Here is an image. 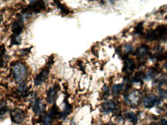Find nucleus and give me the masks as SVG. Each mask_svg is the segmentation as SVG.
I'll list each match as a JSON object with an SVG mask.
<instances>
[{
    "instance_id": "1",
    "label": "nucleus",
    "mask_w": 167,
    "mask_h": 125,
    "mask_svg": "<svg viewBox=\"0 0 167 125\" xmlns=\"http://www.w3.org/2000/svg\"><path fill=\"white\" fill-rule=\"evenodd\" d=\"M13 75L15 81L20 84L25 82L28 76V70L22 62H16L14 66Z\"/></svg>"
},
{
    "instance_id": "2",
    "label": "nucleus",
    "mask_w": 167,
    "mask_h": 125,
    "mask_svg": "<svg viewBox=\"0 0 167 125\" xmlns=\"http://www.w3.org/2000/svg\"><path fill=\"white\" fill-rule=\"evenodd\" d=\"M59 113L60 114L61 113L59 112V109L57 106H53L44 118V125H50L52 124L53 120L57 118Z\"/></svg>"
},
{
    "instance_id": "3",
    "label": "nucleus",
    "mask_w": 167,
    "mask_h": 125,
    "mask_svg": "<svg viewBox=\"0 0 167 125\" xmlns=\"http://www.w3.org/2000/svg\"><path fill=\"white\" fill-rule=\"evenodd\" d=\"M25 113L20 108H16L11 112V119L15 124H20L23 122L25 119Z\"/></svg>"
},
{
    "instance_id": "4",
    "label": "nucleus",
    "mask_w": 167,
    "mask_h": 125,
    "mask_svg": "<svg viewBox=\"0 0 167 125\" xmlns=\"http://www.w3.org/2000/svg\"><path fill=\"white\" fill-rule=\"evenodd\" d=\"M50 69L49 67L44 68L40 73L38 74L34 79V84L36 86H39L45 82L49 75Z\"/></svg>"
},
{
    "instance_id": "5",
    "label": "nucleus",
    "mask_w": 167,
    "mask_h": 125,
    "mask_svg": "<svg viewBox=\"0 0 167 125\" xmlns=\"http://www.w3.org/2000/svg\"><path fill=\"white\" fill-rule=\"evenodd\" d=\"M59 86L57 84L50 87L47 92L46 100L49 104H53L57 97V94L59 91Z\"/></svg>"
},
{
    "instance_id": "6",
    "label": "nucleus",
    "mask_w": 167,
    "mask_h": 125,
    "mask_svg": "<svg viewBox=\"0 0 167 125\" xmlns=\"http://www.w3.org/2000/svg\"><path fill=\"white\" fill-rule=\"evenodd\" d=\"M32 109L36 115H41L45 110V106L40 99L36 98L32 104Z\"/></svg>"
},
{
    "instance_id": "7",
    "label": "nucleus",
    "mask_w": 167,
    "mask_h": 125,
    "mask_svg": "<svg viewBox=\"0 0 167 125\" xmlns=\"http://www.w3.org/2000/svg\"><path fill=\"white\" fill-rule=\"evenodd\" d=\"M24 20L20 17L18 20H16L13 23L12 31L15 35L19 36L23 31V22Z\"/></svg>"
},
{
    "instance_id": "8",
    "label": "nucleus",
    "mask_w": 167,
    "mask_h": 125,
    "mask_svg": "<svg viewBox=\"0 0 167 125\" xmlns=\"http://www.w3.org/2000/svg\"><path fill=\"white\" fill-rule=\"evenodd\" d=\"M157 100V97L154 95H150L146 97L144 102V105L147 109L153 108Z\"/></svg>"
},
{
    "instance_id": "9",
    "label": "nucleus",
    "mask_w": 167,
    "mask_h": 125,
    "mask_svg": "<svg viewBox=\"0 0 167 125\" xmlns=\"http://www.w3.org/2000/svg\"><path fill=\"white\" fill-rule=\"evenodd\" d=\"M115 103L112 100L106 101L102 104V109L104 112H112L116 109Z\"/></svg>"
},
{
    "instance_id": "10",
    "label": "nucleus",
    "mask_w": 167,
    "mask_h": 125,
    "mask_svg": "<svg viewBox=\"0 0 167 125\" xmlns=\"http://www.w3.org/2000/svg\"><path fill=\"white\" fill-rule=\"evenodd\" d=\"M155 34L156 35L157 39L161 38L166 34L167 31V28L166 25H162L157 27L155 30H154Z\"/></svg>"
},
{
    "instance_id": "11",
    "label": "nucleus",
    "mask_w": 167,
    "mask_h": 125,
    "mask_svg": "<svg viewBox=\"0 0 167 125\" xmlns=\"http://www.w3.org/2000/svg\"><path fill=\"white\" fill-rule=\"evenodd\" d=\"M135 68V65L134 61L131 59H127L124 63L123 71H133Z\"/></svg>"
},
{
    "instance_id": "12",
    "label": "nucleus",
    "mask_w": 167,
    "mask_h": 125,
    "mask_svg": "<svg viewBox=\"0 0 167 125\" xmlns=\"http://www.w3.org/2000/svg\"><path fill=\"white\" fill-rule=\"evenodd\" d=\"M72 111V106L70 104H69L68 103H66L65 106L63 109L62 112L60 113V117L61 118L64 119L70 115Z\"/></svg>"
},
{
    "instance_id": "13",
    "label": "nucleus",
    "mask_w": 167,
    "mask_h": 125,
    "mask_svg": "<svg viewBox=\"0 0 167 125\" xmlns=\"http://www.w3.org/2000/svg\"><path fill=\"white\" fill-rule=\"evenodd\" d=\"M28 92V87L25 83L19 84L17 89V93L20 96H24L27 94Z\"/></svg>"
},
{
    "instance_id": "14",
    "label": "nucleus",
    "mask_w": 167,
    "mask_h": 125,
    "mask_svg": "<svg viewBox=\"0 0 167 125\" xmlns=\"http://www.w3.org/2000/svg\"><path fill=\"white\" fill-rule=\"evenodd\" d=\"M148 51H149V47H147V45H144L137 49L136 54L139 57H143L146 54H147Z\"/></svg>"
},
{
    "instance_id": "15",
    "label": "nucleus",
    "mask_w": 167,
    "mask_h": 125,
    "mask_svg": "<svg viewBox=\"0 0 167 125\" xmlns=\"http://www.w3.org/2000/svg\"><path fill=\"white\" fill-rule=\"evenodd\" d=\"M127 118L130 121V122L134 125H135L138 121V118L137 117L136 115L133 112H129L127 114Z\"/></svg>"
},
{
    "instance_id": "16",
    "label": "nucleus",
    "mask_w": 167,
    "mask_h": 125,
    "mask_svg": "<svg viewBox=\"0 0 167 125\" xmlns=\"http://www.w3.org/2000/svg\"><path fill=\"white\" fill-rule=\"evenodd\" d=\"M56 3V4L57 5V7L61 10V12H63V13L68 14L70 13V11L69 10L67 7L65 5H64L60 3V1H54Z\"/></svg>"
},
{
    "instance_id": "17",
    "label": "nucleus",
    "mask_w": 167,
    "mask_h": 125,
    "mask_svg": "<svg viewBox=\"0 0 167 125\" xmlns=\"http://www.w3.org/2000/svg\"><path fill=\"white\" fill-rule=\"evenodd\" d=\"M122 88H123V86L122 84L115 85L112 89V92H113V94H118L119 92H120L122 91Z\"/></svg>"
},
{
    "instance_id": "18",
    "label": "nucleus",
    "mask_w": 167,
    "mask_h": 125,
    "mask_svg": "<svg viewBox=\"0 0 167 125\" xmlns=\"http://www.w3.org/2000/svg\"><path fill=\"white\" fill-rule=\"evenodd\" d=\"M6 103L5 101H1V115L2 116L6 113V112L8 111V108L6 106Z\"/></svg>"
},
{
    "instance_id": "19",
    "label": "nucleus",
    "mask_w": 167,
    "mask_h": 125,
    "mask_svg": "<svg viewBox=\"0 0 167 125\" xmlns=\"http://www.w3.org/2000/svg\"><path fill=\"white\" fill-rule=\"evenodd\" d=\"M143 75V72H142V71H138L135 75V76L133 78V80L136 82H139L141 80H142Z\"/></svg>"
},
{
    "instance_id": "20",
    "label": "nucleus",
    "mask_w": 167,
    "mask_h": 125,
    "mask_svg": "<svg viewBox=\"0 0 167 125\" xmlns=\"http://www.w3.org/2000/svg\"><path fill=\"white\" fill-rule=\"evenodd\" d=\"M143 23H140L135 27V32L137 34H141L143 33Z\"/></svg>"
},
{
    "instance_id": "21",
    "label": "nucleus",
    "mask_w": 167,
    "mask_h": 125,
    "mask_svg": "<svg viewBox=\"0 0 167 125\" xmlns=\"http://www.w3.org/2000/svg\"><path fill=\"white\" fill-rule=\"evenodd\" d=\"M160 125H167V120L164 119H162L160 120Z\"/></svg>"
},
{
    "instance_id": "22",
    "label": "nucleus",
    "mask_w": 167,
    "mask_h": 125,
    "mask_svg": "<svg viewBox=\"0 0 167 125\" xmlns=\"http://www.w3.org/2000/svg\"><path fill=\"white\" fill-rule=\"evenodd\" d=\"M165 67L166 68H167V62L165 63Z\"/></svg>"
}]
</instances>
